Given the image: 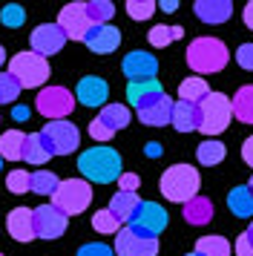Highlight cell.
<instances>
[{"label": "cell", "instance_id": "38", "mask_svg": "<svg viewBox=\"0 0 253 256\" xmlns=\"http://www.w3.org/2000/svg\"><path fill=\"white\" fill-rule=\"evenodd\" d=\"M0 20H3V26H9V29H20L23 20H26V9L18 6V3H9V6L0 9Z\"/></svg>", "mask_w": 253, "mask_h": 256}, {"label": "cell", "instance_id": "28", "mask_svg": "<svg viewBox=\"0 0 253 256\" xmlns=\"http://www.w3.org/2000/svg\"><path fill=\"white\" fill-rule=\"evenodd\" d=\"M207 95H210V86H207L204 78H184L182 86H178V101H190V104H202Z\"/></svg>", "mask_w": 253, "mask_h": 256}, {"label": "cell", "instance_id": "6", "mask_svg": "<svg viewBox=\"0 0 253 256\" xmlns=\"http://www.w3.org/2000/svg\"><path fill=\"white\" fill-rule=\"evenodd\" d=\"M92 202V184L86 178H64L58 184L55 196H52V204L58 210H64L66 216H78L90 208Z\"/></svg>", "mask_w": 253, "mask_h": 256}, {"label": "cell", "instance_id": "17", "mask_svg": "<svg viewBox=\"0 0 253 256\" xmlns=\"http://www.w3.org/2000/svg\"><path fill=\"white\" fill-rule=\"evenodd\" d=\"M84 44L92 49V52H98V55H110V52H115L118 49V44H121V29L118 26H92L90 32H86V38H84Z\"/></svg>", "mask_w": 253, "mask_h": 256}, {"label": "cell", "instance_id": "20", "mask_svg": "<svg viewBox=\"0 0 253 256\" xmlns=\"http://www.w3.org/2000/svg\"><path fill=\"white\" fill-rule=\"evenodd\" d=\"M172 127L178 132H193V130L202 127V110H198V104L176 101V106H172Z\"/></svg>", "mask_w": 253, "mask_h": 256}, {"label": "cell", "instance_id": "46", "mask_svg": "<svg viewBox=\"0 0 253 256\" xmlns=\"http://www.w3.org/2000/svg\"><path fill=\"white\" fill-rule=\"evenodd\" d=\"M242 18H244V26H248V29H253V0L244 6V14H242Z\"/></svg>", "mask_w": 253, "mask_h": 256}, {"label": "cell", "instance_id": "49", "mask_svg": "<svg viewBox=\"0 0 253 256\" xmlns=\"http://www.w3.org/2000/svg\"><path fill=\"white\" fill-rule=\"evenodd\" d=\"M158 9H164V12H176V9H178V3H176V0H167V3H164V0H161Z\"/></svg>", "mask_w": 253, "mask_h": 256}, {"label": "cell", "instance_id": "44", "mask_svg": "<svg viewBox=\"0 0 253 256\" xmlns=\"http://www.w3.org/2000/svg\"><path fill=\"white\" fill-rule=\"evenodd\" d=\"M90 136H92L95 141H110V138H112V132L104 127L98 118H95V121H90Z\"/></svg>", "mask_w": 253, "mask_h": 256}, {"label": "cell", "instance_id": "7", "mask_svg": "<svg viewBox=\"0 0 253 256\" xmlns=\"http://www.w3.org/2000/svg\"><path fill=\"white\" fill-rule=\"evenodd\" d=\"M115 254L118 256H156L158 254V236L144 233L138 228H121L115 239Z\"/></svg>", "mask_w": 253, "mask_h": 256}, {"label": "cell", "instance_id": "42", "mask_svg": "<svg viewBox=\"0 0 253 256\" xmlns=\"http://www.w3.org/2000/svg\"><path fill=\"white\" fill-rule=\"evenodd\" d=\"M78 256H115V250L106 248L104 242H92V244H84L78 250Z\"/></svg>", "mask_w": 253, "mask_h": 256}, {"label": "cell", "instance_id": "47", "mask_svg": "<svg viewBox=\"0 0 253 256\" xmlns=\"http://www.w3.org/2000/svg\"><path fill=\"white\" fill-rule=\"evenodd\" d=\"M29 118V106H14V121H23Z\"/></svg>", "mask_w": 253, "mask_h": 256}, {"label": "cell", "instance_id": "31", "mask_svg": "<svg viewBox=\"0 0 253 256\" xmlns=\"http://www.w3.org/2000/svg\"><path fill=\"white\" fill-rule=\"evenodd\" d=\"M196 254L202 256H230V242L224 236H202L196 242Z\"/></svg>", "mask_w": 253, "mask_h": 256}, {"label": "cell", "instance_id": "52", "mask_svg": "<svg viewBox=\"0 0 253 256\" xmlns=\"http://www.w3.org/2000/svg\"><path fill=\"white\" fill-rule=\"evenodd\" d=\"M250 190H253V178H250Z\"/></svg>", "mask_w": 253, "mask_h": 256}, {"label": "cell", "instance_id": "48", "mask_svg": "<svg viewBox=\"0 0 253 256\" xmlns=\"http://www.w3.org/2000/svg\"><path fill=\"white\" fill-rule=\"evenodd\" d=\"M158 152H161V144H156V141H150V144H147V156H150V158H156Z\"/></svg>", "mask_w": 253, "mask_h": 256}, {"label": "cell", "instance_id": "32", "mask_svg": "<svg viewBox=\"0 0 253 256\" xmlns=\"http://www.w3.org/2000/svg\"><path fill=\"white\" fill-rule=\"evenodd\" d=\"M58 184H60V178L52 170H34L32 173V193H38V196H55Z\"/></svg>", "mask_w": 253, "mask_h": 256}, {"label": "cell", "instance_id": "53", "mask_svg": "<svg viewBox=\"0 0 253 256\" xmlns=\"http://www.w3.org/2000/svg\"><path fill=\"white\" fill-rule=\"evenodd\" d=\"M0 256H3V254H0Z\"/></svg>", "mask_w": 253, "mask_h": 256}, {"label": "cell", "instance_id": "1", "mask_svg": "<svg viewBox=\"0 0 253 256\" xmlns=\"http://www.w3.org/2000/svg\"><path fill=\"white\" fill-rule=\"evenodd\" d=\"M78 170L86 182L110 184L115 178H121V156L112 147H90L78 156Z\"/></svg>", "mask_w": 253, "mask_h": 256}, {"label": "cell", "instance_id": "30", "mask_svg": "<svg viewBox=\"0 0 253 256\" xmlns=\"http://www.w3.org/2000/svg\"><path fill=\"white\" fill-rule=\"evenodd\" d=\"M233 116L239 118L242 124H253V84L242 86L239 92L233 95Z\"/></svg>", "mask_w": 253, "mask_h": 256}, {"label": "cell", "instance_id": "35", "mask_svg": "<svg viewBox=\"0 0 253 256\" xmlns=\"http://www.w3.org/2000/svg\"><path fill=\"white\" fill-rule=\"evenodd\" d=\"M184 35V29L182 26H156V29H150V44L152 46H170L172 40H178V38Z\"/></svg>", "mask_w": 253, "mask_h": 256}, {"label": "cell", "instance_id": "3", "mask_svg": "<svg viewBox=\"0 0 253 256\" xmlns=\"http://www.w3.org/2000/svg\"><path fill=\"white\" fill-rule=\"evenodd\" d=\"M198 187H202V176L190 164H172L161 176V193H164V198L178 202V204H187L190 198L198 196Z\"/></svg>", "mask_w": 253, "mask_h": 256}, {"label": "cell", "instance_id": "13", "mask_svg": "<svg viewBox=\"0 0 253 256\" xmlns=\"http://www.w3.org/2000/svg\"><path fill=\"white\" fill-rule=\"evenodd\" d=\"M66 44V35L58 24H40L38 29L32 32V52H38L40 58L46 55H58Z\"/></svg>", "mask_w": 253, "mask_h": 256}, {"label": "cell", "instance_id": "37", "mask_svg": "<svg viewBox=\"0 0 253 256\" xmlns=\"http://www.w3.org/2000/svg\"><path fill=\"white\" fill-rule=\"evenodd\" d=\"M18 95H20V84L14 75L9 72H0V104H12V101H18Z\"/></svg>", "mask_w": 253, "mask_h": 256}, {"label": "cell", "instance_id": "40", "mask_svg": "<svg viewBox=\"0 0 253 256\" xmlns=\"http://www.w3.org/2000/svg\"><path fill=\"white\" fill-rule=\"evenodd\" d=\"M233 250H236V256H253V222H250V228L236 239Z\"/></svg>", "mask_w": 253, "mask_h": 256}, {"label": "cell", "instance_id": "26", "mask_svg": "<svg viewBox=\"0 0 253 256\" xmlns=\"http://www.w3.org/2000/svg\"><path fill=\"white\" fill-rule=\"evenodd\" d=\"M130 106H124V104H106L101 110V116H98V121H101L104 127L110 130V132H118V130H124L126 124H130Z\"/></svg>", "mask_w": 253, "mask_h": 256}, {"label": "cell", "instance_id": "2", "mask_svg": "<svg viewBox=\"0 0 253 256\" xmlns=\"http://www.w3.org/2000/svg\"><path fill=\"white\" fill-rule=\"evenodd\" d=\"M228 60H230V52L218 38H196L193 44L187 46V64L198 75L222 72L228 66Z\"/></svg>", "mask_w": 253, "mask_h": 256}, {"label": "cell", "instance_id": "11", "mask_svg": "<svg viewBox=\"0 0 253 256\" xmlns=\"http://www.w3.org/2000/svg\"><path fill=\"white\" fill-rule=\"evenodd\" d=\"M40 132L52 141L55 156H69L72 150H78V144H80V132L72 121H49Z\"/></svg>", "mask_w": 253, "mask_h": 256}, {"label": "cell", "instance_id": "5", "mask_svg": "<svg viewBox=\"0 0 253 256\" xmlns=\"http://www.w3.org/2000/svg\"><path fill=\"white\" fill-rule=\"evenodd\" d=\"M202 110V132H204L207 138H213L218 132H224L230 124V118H233V101H230L224 92H210L198 104Z\"/></svg>", "mask_w": 253, "mask_h": 256}, {"label": "cell", "instance_id": "41", "mask_svg": "<svg viewBox=\"0 0 253 256\" xmlns=\"http://www.w3.org/2000/svg\"><path fill=\"white\" fill-rule=\"evenodd\" d=\"M236 64H239L242 70L253 72V44H242L236 49Z\"/></svg>", "mask_w": 253, "mask_h": 256}, {"label": "cell", "instance_id": "43", "mask_svg": "<svg viewBox=\"0 0 253 256\" xmlns=\"http://www.w3.org/2000/svg\"><path fill=\"white\" fill-rule=\"evenodd\" d=\"M138 187H141V178L136 173H121L118 178V190H124V193H136Z\"/></svg>", "mask_w": 253, "mask_h": 256}, {"label": "cell", "instance_id": "23", "mask_svg": "<svg viewBox=\"0 0 253 256\" xmlns=\"http://www.w3.org/2000/svg\"><path fill=\"white\" fill-rule=\"evenodd\" d=\"M164 90H161V84L152 78V81H130L126 84V101L132 106H144L150 101V98H156V95H161Z\"/></svg>", "mask_w": 253, "mask_h": 256}, {"label": "cell", "instance_id": "8", "mask_svg": "<svg viewBox=\"0 0 253 256\" xmlns=\"http://www.w3.org/2000/svg\"><path fill=\"white\" fill-rule=\"evenodd\" d=\"M38 112L49 121H66V116L75 106V98L66 86H44L38 92Z\"/></svg>", "mask_w": 253, "mask_h": 256}, {"label": "cell", "instance_id": "16", "mask_svg": "<svg viewBox=\"0 0 253 256\" xmlns=\"http://www.w3.org/2000/svg\"><path fill=\"white\" fill-rule=\"evenodd\" d=\"M106 98H110V86L104 78L98 75H86V78H80L78 81V90H75V101L86 106H106Z\"/></svg>", "mask_w": 253, "mask_h": 256}, {"label": "cell", "instance_id": "34", "mask_svg": "<svg viewBox=\"0 0 253 256\" xmlns=\"http://www.w3.org/2000/svg\"><path fill=\"white\" fill-rule=\"evenodd\" d=\"M86 14H90L92 26H104V24H110V18L115 14V6L110 0H90L86 3Z\"/></svg>", "mask_w": 253, "mask_h": 256}, {"label": "cell", "instance_id": "18", "mask_svg": "<svg viewBox=\"0 0 253 256\" xmlns=\"http://www.w3.org/2000/svg\"><path fill=\"white\" fill-rule=\"evenodd\" d=\"M6 230L18 242H32L34 239V210L29 208H14L6 219Z\"/></svg>", "mask_w": 253, "mask_h": 256}, {"label": "cell", "instance_id": "12", "mask_svg": "<svg viewBox=\"0 0 253 256\" xmlns=\"http://www.w3.org/2000/svg\"><path fill=\"white\" fill-rule=\"evenodd\" d=\"M130 228H138V230H144V233L158 236L167 228V210L161 208V204H156V202H141L138 210L132 213V219H130Z\"/></svg>", "mask_w": 253, "mask_h": 256}, {"label": "cell", "instance_id": "51", "mask_svg": "<svg viewBox=\"0 0 253 256\" xmlns=\"http://www.w3.org/2000/svg\"><path fill=\"white\" fill-rule=\"evenodd\" d=\"M187 256H202V254H196V250H193V254H187Z\"/></svg>", "mask_w": 253, "mask_h": 256}, {"label": "cell", "instance_id": "25", "mask_svg": "<svg viewBox=\"0 0 253 256\" xmlns=\"http://www.w3.org/2000/svg\"><path fill=\"white\" fill-rule=\"evenodd\" d=\"M213 219V202L204 196H196L184 204V222L187 224H207Z\"/></svg>", "mask_w": 253, "mask_h": 256}, {"label": "cell", "instance_id": "39", "mask_svg": "<svg viewBox=\"0 0 253 256\" xmlns=\"http://www.w3.org/2000/svg\"><path fill=\"white\" fill-rule=\"evenodd\" d=\"M156 9H158V3H152V0H130L126 3V12L132 20H147V18H152Z\"/></svg>", "mask_w": 253, "mask_h": 256}, {"label": "cell", "instance_id": "27", "mask_svg": "<svg viewBox=\"0 0 253 256\" xmlns=\"http://www.w3.org/2000/svg\"><path fill=\"white\" fill-rule=\"evenodd\" d=\"M138 204H141V198H138L136 193H124V190H118V193L110 198V210H112L121 222H126V224L132 219V213L138 210Z\"/></svg>", "mask_w": 253, "mask_h": 256}, {"label": "cell", "instance_id": "19", "mask_svg": "<svg viewBox=\"0 0 253 256\" xmlns=\"http://www.w3.org/2000/svg\"><path fill=\"white\" fill-rule=\"evenodd\" d=\"M196 18L204 20V24H224L230 14H233V3L230 0H196Z\"/></svg>", "mask_w": 253, "mask_h": 256}, {"label": "cell", "instance_id": "9", "mask_svg": "<svg viewBox=\"0 0 253 256\" xmlns=\"http://www.w3.org/2000/svg\"><path fill=\"white\" fill-rule=\"evenodd\" d=\"M58 26L64 29V35L66 38H72V40H84L86 32L92 29L90 14H86V3H80V0L66 3V6L60 9V14H58Z\"/></svg>", "mask_w": 253, "mask_h": 256}, {"label": "cell", "instance_id": "21", "mask_svg": "<svg viewBox=\"0 0 253 256\" xmlns=\"http://www.w3.org/2000/svg\"><path fill=\"white\" fill-rule=\"evenodd\" d=\"M52 156H55V147H52V141L46 138L44 132H32V136H26L23 162H29V164H46Z\"/></svg>", "mask_w": 253, "mask_h": 256}, {"label": "cell", "instance_id": "45", "mask_svg": "<svg viewBox=\"0 0 253 256\" xmlns=\"http://www.w3.org/2000/svg\"><path fill=\"white\" fill-rule=\"evenodd\" d=\"M242 158H244L248 167H253V136L250 138H244V144H242Z\"/></svg>", "mask_w": 253, "mask_h": 256}, {"label": "cell", "instance_id": "24", "mask_svg": "<svg viewBox=\"0 0 253 256\" xmlns=\"http://www.w3.org/2000/svg\"><path fill=\"white\" fill-rule=\"evenodd\" d=\"M23 147H26V136L20 130H6L0 136V158L6 162H23Z\"/></svg>", "mask_w": 253, "mask_h": 256}, {"label": "cell", "instance_id": "4", "mask_svg": "<svg viewBox=\"0 0 253 256\" xmlns=\"http://www.w3.org/2000/svg\"><path fill=\"white\" fill-rule=\"evenodd\" d=\"M9 75L18 78L20 84V90H38V86H44L49 81V60L40 58L38 52H18L14 58L9 60Z\"/></svg>", "mask_w": 253, "mask_h": 256}, {"label": "cell", "instance_id": "29", "mask_svg": "<svg viewBox=\"0 0 253 256\" xmlns=\"http://www.w3.org/2000/svg\"><path fill=\"white\" fill-rule=\"evenodd\" d=\"M196 156H198V164H204V167H216V164L224 162L228 147H224L222 141H216V138H207V141H202V144H198Z\"/></svg>", "mask_w": 253, "mask_h": 256}, {"label": "cell", "instance_id": "36", "mask_svg": "<svg viewBox=\"0 0 253 256\" xmlns=\"http://www.w3.org/2000/svg\"><path fill=\"white\" fill-rule=\"evenodd\" d=\"M6 187H9V193H14V196L32 193V173H26V170H12V173L6 176Z\"/></svg>", "mask_w": 253, "mask_h": 256}, {"label": "cell", "instance_id": "22", "mask_svg": "<svg viewBox=\"0 0 253 256\" xmlns=\"http://www.w3.org/2000/svg\"><path fill=\"white\" fill-rule=\"evenodd\" d=\"M228 208L233 216L239 219H250L253 216V190L250 184H242V187H233L228 193Z\"/></svg>", "mask_w": 253, "mask_h": 256}, {"label": "cell", "instance_id": "10", "mask_svg": "<svg viewBox=\"0 0 253 256\" xmlns=\"http://www.w3.org/2000/svg\"><path fill=\"white\" fill-rule=\"evenodd\" d=\"M66 219L69 216L64 210H58L52 202L34 208V236H38V239H58V236H64Z\"/></svg>", "mask_w": 253, "mask_h": 256}, {"label": "cell", "instance_id": "33", "mask_svg": "<svg viewBox=\"0 0 253 256\" xmlns=\"http://www.w3.org/2000/svg\"><path fill=\"white\" fill-rule=\"evenodd\" d=\"M121 224H124V222L118 219L110 208H106V210H95V216H92V228H95L98 233H106V236H112V233L118 236Z\"/></svg>", "mask_w": 253, "mask_h": 256}, {"label": "cell", "instance_id": "15", "mask_svg": "<svg viewBox=\"0 0 253 256\" xmlns=\"http://www.w3.org/2000/svg\"><path fill=\"white\" fill-rule=\"evenodd\" d=\"M121 70H124V75L130 78V81H152L156 72H158V60L152 58L150 52L136 49V52H130V55L124 58Z\"/></svg>", "mask_w": 253, "mask_h": 256}, {"label": "cell", "instance_id": "14", "mask_svg": "<svg viewBox=\"0 0 253 256\" xmlns=\"http://www.w3.org/2000/svg\"><path fill=\"white\" fill-rule=\"evenodd\" d=\"M172 106H176V101H170L161 92L156 98H150L144 106H138V118L147 127H164V124H172Z\"/></svg>", "mask_w": 253, "mask_h": 256}, {"label": "cell", "instance_id": "50", "mask_svg": "<svg viewBox=\"0 0 253 256\" xmlns=\"http://www.w3.org/2000/svg\"><path fill=\"white\" fill-rule=\"evenodd\" d=\"M3 58H6V52H3V46H0V66H3Z\"/></svg>", "mask_w": 253, "mask_h": 256}]
</instances>
